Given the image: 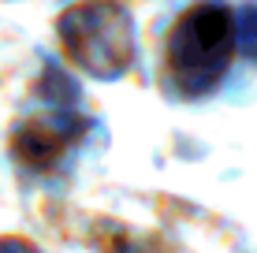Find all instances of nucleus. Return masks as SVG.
<instances>
[{"label": "nucleus", "mask_w": 257, "mask_h": 253, "mask_svg": "<svg viewBox=\"0 0 257 253\" xmlns=\"http://www.w3.org/2000/svg\"><path fill=\"white\" fill-rule=\"evenodd\" d=\"M235 15L216 0H201L168 34V78L175 90L198 97L224 78L235 56Z\"/></svg>", "instance_id": "f257e3e1"}, {"label": "nucleus", "mask_w": 257, "mask_h": 253, "mask_svg": "<svg viewBox=\"0 0 257 253\" xmlns=\"http://www.w3.org/2000/svg\"><path fill=\"white\" fill-rule=\"evenodd\" d=\"M60 41L78 67L101 78L119 75L131 64V49H135L127 15L108 0H93V4H78L64 12Z\"/></svg>", "instance_id": "f03ea898"}, {"label": "nucleus", "mask_w": 257, "mask_h": 253, "mask_svg": "<svg viewBox=\"0 0 257 253\" xmlns=\"http://www.w3.org/2000/svg\"><path fill=\"white\" fill-rule=\"evenodd\" d=\"M235 41L257 60V0H250V4L238 12V19H235Z\"/></svg>", "instance_id": "7ed1b4c3"}]
</instances>
